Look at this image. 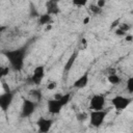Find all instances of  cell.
Instances as JSON below:
<instances>
[{"mask_svg": "<svg viewBox=\"0 0 133 133\" xmlns=\"http://www.w3.org/2000/svg\"><path fill=\"white\" fill-rule=\"evenodd\" d=\"M3 54L7 58L9 65L14 71H21L23 69L26 55V49L24 47L14 50H6L3 52Z\"/></svg>", "mask_w": 133, "mask_h": 133, "instance_id": "obj_1", "label": "cell"}, {"mask_svg": "<svg viewBox=\"0 0 133 133\" xmlns=\"http://www.w3.org/2000/svg\"><path fill=\"white\" fill-rule=\"evenodd\" d=\"M106 115H107V111H105L104 109L103 110H91V112L89 113V122H90V125L95 128H99L103 125L105 118H106Z\"/></svg>", "mask_w": 133, "mask_h": 133, "instance_id": "obj_2", "label": "cell"}, {"mask_svg": "<svg viewBox=\"0 0 133 133\" xmlns=\"http://www.w3.org/2000/svg\"><path fill=\"white\" fill-rule=\"evenodd\" d=\"M111 103L116 110H124L131 104V99L124 96H115L112 98Z\"/></svg>", "mask_w": 133, "mask_h": 133, "instance_id": "obj_3", "label": "cell"}, {"mask_svg": "<svg viewBox=\"0 0 133 133\" xmlns=\"http://www.w3.org/2000/svg\"><path fill=\"white\" fill-rule=\"evenodd\" d=\"M104 105H105V97L101 94H97V95H94L90 99V102H89V108L91 110H103L104 108Z\"/></svg>", "mask_w": 133, "mask_h": 133, "instance_id": "obj_4", "label": "cell"}, {"mask_svg": "<svg viewBox=\"0 0 133 133\" xmlns=\"http://www.w3.org/2000/svg\"><path fill=\"white\" fill-rule=\"evenodd\" d=\"M35 108H36V101L25 99L22 105V116L24 117L30 116L35 111Z\"/></svg>", "mask_w": 133, "mask_h": 133, "instance_id": "obj_5", "label": "cell"}, {"mask_svg": "<svg viewBox=\"0 0 133 133\" xmlns=\"http://www.w3.org/2000/svg\"><path fill=\"white\" fill-rule=\"evenodd\" d=\"M14 100V92L9 91V92H2L0 95V109L3 111H6Z\"/></svg>", "mask_w": 133, "mask_h": 133, "instance_id": "obj_6", "label": "cell"}, {"mask_svg": "<svg viewBox=\"0 0 133 133\" xmlns=\"http://www.w3.org/2000/svg\"><path fill=\"white\" fill-rule=\"evenodd\" d=\"M62 107H63V104L61 103L60 100L52 99V100H48L47 102V108L51 114H58L61 111Z\"/></svg>", "mask_w": 133, "mask_h": 133, "instance_id": "obj_7", "label": "cell"}, {"mask_svg": "<svg viewBox=\"0 0 133 133\" xmlns=\"http://www.w3.org/2000/svg\"><path fill=\"white\" fill-rule=\"evenodd\" d=\"M53 121L50 118H46V117H39L36 125L38 128V131L41 133H48L52 127Z\"/></svg>", "mask_w": 133, "mask_h": 133, "instance_id": "obj_8", "label": "cell"}, {"mask_svg": "<svg viewBox=\"0 0 133 133\" xmlns=\"http://www.w3.org/2000/svg\"><path fill=\"white\" fill-rule=\"evenodd\" d=\"M44 76H45V68L43 65H38L33 70V73H32V76L30 78V81L32 83H34V84H38L43 80Z\"/></svg>", "mask_w": 133, "mask_h": 133, "instance_id": "obj_9", "label": "cell"}, {"mask_svg": "<svg viewBox=\"0 0 133 133\" xmlns=\"http://www.w3.org/2000/svg\"><path fill=\"white\" fill-rule=\"evenodd\" d=\"M88 81H89L88 74L85 73V74L81 75L78 79L75 80V82H74V87H76V88H84V87L88 84Z\"/></svg>", "mask_w": 133, "mask_h": 133, "instance_id": "obj_10", "label": "cell"}, {"mask_svg": "<svg viewBox=\"0 0 133 133\" xmlns=\"http://www.w3.org/2000/svg\"><path fill=\"white\" fill-rule=\"evenodd\" d=\"M77 55H78V53H77V52H74V53L70 56V58L68 59V61H66V63H65V66H64V69H65L66 71H69V70L73 66V64H74V62H75V60H76V58H77Z\"/></svg>", "mask_w": 133, "mask_h": 133, "instance_id": "obj_11", "label": "cell"}, {"mask_svg": "<svg viewBox=\"0 0 133 133\" xmlns=\"http://www.w3.org/2000/svg\"><path fill=\"white\" fill-rule=\"evenodd\" d=\"M107 79H108L109 83H111V84H113V85L119 84V82H121V78H119L116 74H110V75H108Z\"/></svg>", "mask_w": 133, "mask_h": 133, "instance_id": "obj_12", "label": "cell"}, {"mask_svg": "<svg viewBox=\"0 0 133 133\" xmlns=\"http://www.w3.org/2000/svg\"><path fill=\"white\" fill-rule=\"evenodd\" d=\"M47 5H48V12H47L48 15L51 16V14H56L58 11L56 2H48Z\"/></svg>", "mask_w": 133, "mask_h": 133, "instance_id": "obj_13", "label": "cell"}, {"mask_svg": "<svg viewBox=\"0 0 133 133\" xmlns=\"http://www.w3.org/2000/svg\"><path fill=\"white\" fill-rule=\"evenodd\" d=\"M39 22L42 25H49L50 22H51V16L48 15V14H45L43 16H41L39 18Z\"/></svg>", "mask_w": 133, "mask_h": 133, "instance_id": "obj_14", "label": "cell"}, {"mask_svg": "<svg viewBox=\"0 0 133 133\" xmlns=\"http://www.w3.org/2000/svg\"><path fill=\"white\" fill-rule=\"evenodd\" d=\"M126 88H127L128 92H130V94L133 92V77L128 78V80L126 82Z\"/></svg>", "mask_w": 133, "mask_h": 133, "instance_id": "obj_15", "label": "cell"}, {"mask_svg": "<svg viewBox=\"0 0 133 133\" xmlns=\"http://www.w3.org/2000/svg\"><path fill=\"white\" fill-rule=\"evenodd\" d=\"M88 116H89V114L87 113V112H80V113H78L77 114V119L78 121H80V122H84V121H86L87 118H88Z\"/></svg>", "mask_w": 133, "mask_h": 133, "instance_id": "obj_16", "label": "cell"}, {"mask_svg": "<svg viewBox=\"0 0 133 133\" xmlns=\"http://www.w3.org/2000/svg\"><path fill=\"white\" fill-rule=\"evenodd\" d=\"M30 95H31V96L33 97V99L36 100V101H38V100L42 98V92H41L39 90H31Z\"/></svg>", "mask_w": 133, "mask_h": 133, "instance_id": "obj_17", "label": "cell"}, {"mask_svg": "<svg viewBox=\"0 0 133 133\" xmlns=\"http://www.w3.org/2000/svg\"><path fill=\"white\" fill-rule=\"evenodd\" d=\"M8 71H9L8 66H0V77H3L5 75H7Z\"/></svg>", "mask_w": 133, "mask_h": 133, "instance_id": "obj_18", "label": "cell"}, {"mask_svg": "<svg viewBox=\"0 0 133 133\" xmlns=\"http://www.w3.org/2000/svg\"><path fill=\"white\" fill-rule=\"evenodd\" d=\"M2 88H3V92H9V91H11L8 83L5 82V81H2Z\"/></svg>", "mask_w": 133, "mask_h": 133, "instance_id": "obj_19", "label": "cell"}, {"mask_svg": "<svg viewBox=\"0 0 133 133\" xmlns=\"http://www.w3.org/2000/svg\"><path fill=\"white\" fill-rule=\"evenodd\" d=\"M55 87H56V82H50V83L48 84V86H47V89L52 90V89H54Z\"/></svg>", "mask_w": 133, "mask_h": 133, "instance_id": "obj_20", "label": "cell"}, {"mask_svg": "<svg viewBox=\"0 0 133 133\" xmlns=\"http://www.w3.org/2000/svg\"><path fill=\"white\" fill-rule=\"evenodd\" d=\"M105 4H106V2H105L104 0H99V1L97 2V6H98L100 9H101V8H102V7H103Z\"/></svg>", "mask_w": 133, "mask_h": 133, "instance_id": "obj_21", "label": "cell"}, {"mask_svg": "<svg viewBox=\"0 0 133 133\" xmlns=\"http://www.w3.org/2000/svg\"><path fill=\"white\" fill-rule=\"evenodd\" d=\"M90 9H91L94 12H100V11H101V9H100V8H99L97 5H91Z\"/></svg>", "mask_w": 133, "mask_h": 133, "instance_id": "obj_22", "label": "cell"}, {"mask_svg": "<svg viewBox=\"0 0 133 133\" xmlns=\"http://www.w3.org/2000/svg\"><path fill=\"white\" fill-rule=\"evenodd\" d=\"M125 33H126V32L122 31V30H121V29H118V28L115 30V34H117V35H125Z\"/></svg>", "mask_w": 133, "mask_h": 133, "instance_id": "obj_23", "label": "cell"}, {"mask_svg": "<svg viewBox=\"0 0 133 133\" xmlns=\"http://www.w3.org/2000/svg\"><path fill=\"white\" fill-rule=\"evenodd\" d=\"M89 20H90V18H89V17H86V18H84V20H83V24H84V25L88 24Z\"/></svg>", "mask_w": 133, "mask_h": 133, "instance_id": "obj_24", "label": "cell"}, {"mask_svg": "<svg viewBox=\"0 0 133 133\" xmlns=\"http://www.w3.org/2000/svg\"><path fill=\"white\" fill-rule=\"evenodd\" d=\"M74 4H75V5H80V6H81V5H84V4H85V1H83V2H77V1H74Z\"/></svg>", "mask_w": 133, "mask_h": 133, "instance_id": "obj_25", "label": "cell"}, {"mask_svg": "<svg viewBox=\"0 0 133 133\" xmlns=\"http://www.w3.org/2000/svg\"><path fill=\"white\" fill-rule=\"evenodd\" d=\"M125 38H126V41H127V42H131V41H132V38H133V36L130 34V35H127Z\"/></svg>", "mask_w": 133, "mask_h": 133, "instance_id": "obj_26", "label": "cell"}, {"mask_svg": "<svg viewBox=\"0 0 133 133\" xmlns=\"http://www.w3.org/2000/svg\"><path fill=\"white\" fill-rule=\"evenodd\" d=\"M118 23H119V21H118V20H116V21H114V22L112 23V27H115V26H118Z\"/></svg>", "mask_w": 133, "mask_h": 133, "instance_id": "obj_27", "label": "cell"}, {"mask_svg": "<svg viewBox=\"0 0 133 133\" xmlns=\"http://www.w3.org/2000/svg\"><path fill=\"white\" fill-rule=\"evenodd\" d=\"M4 29H5L4 27H2V26H0V32H2V31H3Z\"/></svg>", "mask_w": 133, "mask_h": 133, "instance_id": "obj_28", "label": "cell"}]
</instances>
